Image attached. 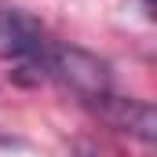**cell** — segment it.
I'll use <instances>...</instances> for the list:
<instances>
[{
	"label": "cell",
	"mask_w": 157,
	"mask_h": 157,
	"mask_svg": "<svg viewBox=\"0 0 157 157\" xmlns=\"http://www.w3.org/2000/svg\"><path fill=\"white\" fill-rule=\"evenodd\" d=\"M40 73L59 80L66 91H73L84 102H102L106 95H113V70L106 59L73 48V44H48L44 59H40Z\"/></svg>",
	"instance_id": "obj_1"
},
{
	"label": "cell",
	"mask_w": 157,
	"mask_h": 157,
	"mask_svg": "<svg viewBox=\"0 0 157 157\" xmlns=\"http://www.w3.org/2000/svg\"><path fill=\"white\" fill-rule=\"evenodd\" d=\"M48 33L37 18L22 7H7L0 11V59L18 62L22 70H37L40 73V59L48 51Z\"/></svg>",
	"instance_id": "obj_2"
},
{
	"label": "cell",
	"mask_w": 157,
	"mask_h": 157,
	"mask_svg": "<svg viewBox=\"0 0 157 157\" xmlns=\"http://www.w3.org/2000/svg\"><path fill=\"white\" fill-rule=\"evenodd\" d=\"M95 110L110 121L117 132L139 139L143 146H154L157 139V113L150 102L143 99H124V95H106L102 102H95Z\"/></svg>",
	"instance_id": "obj_3"
},
{
	"label": "cell",
	"mask_w": 157,
	"mask_h": 157,
	"mask_svg": "<svg viewBox=\"0 0 157 157\" xmlns=\"http://www.w3.org/2000/svg\"><path fill=\"white\" fill-rule=\"evenodd\" d=\"M146 4H150V0H146Z\"/></svg>",
	"instance_id": "obj_4"
}]
</instances>
